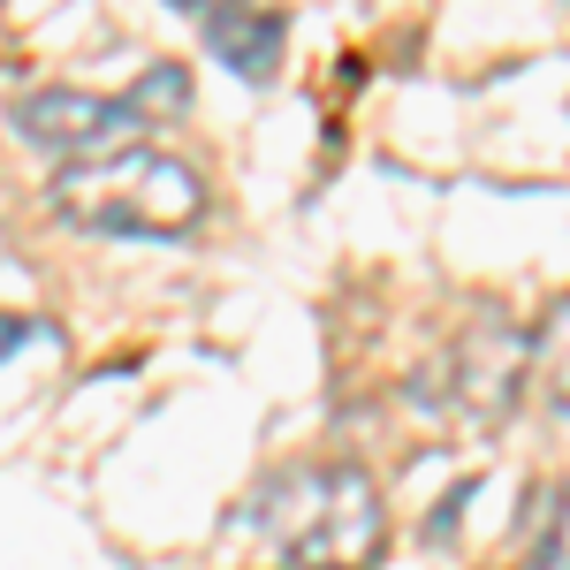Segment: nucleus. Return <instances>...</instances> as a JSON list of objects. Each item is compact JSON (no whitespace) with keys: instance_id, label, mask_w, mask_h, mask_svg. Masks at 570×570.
I'll list each match as a JSON object with an SVG mask.
<instances>
[{"instance_id":"f257e3e1","label":"nucleus","mask_w":570,"mask_h":570,"mask_svg":"<svg viewBox=\"0 0 570 570\" xmlns=\"http://www.w3.org/2000/svg\"><path fill=\"white\" fill-rule=\"evenodd\" d=\"M252 525L282 570H365L381 556V494L357 464H297L252 494Z\"/></svg>"},{"instance_id":"7ed1b4c3","label":"nucleus","mask_w":570,"mask_h":570,"mask_svg":"<svg viewBox=\"0 0 570 570\" xmlns=\"http://www.w3.org/2000/svg\"><path fill=\"white\" fill-rule=\"evenodd\" d=\"M525 373H532V335H525V327H510L502 312H480V320L456 335L449 365H441V395H449L456 419H472V426H502L510 403L525 395Z\"/></svg>"},{"instance_id":"f03ea898","label":"nucleus","mask_w":570,"mask_h":570,"mask_svg":"<svg viewBox=\"0 0 570 570\" xmlns=\"http://www.w3.org/2000/svg\"><path fill=\"white\" fill-rule=\"evenodd\" d=\"M53 206L77 228H107V236H183L206 220V183L176 153H115V160H85L53 176Z\"/></svg>"},{"instance_id":"423d86ee","label":"nucleus","mask_w":570,"mask_h":570,"mask_svg":"<svg viewBox=\"0 0 570 570\" xmlns=\"http://www.w3.org/2000/svg\"><path fill=\"white\" fill-rule=\"evenodd\" d=\"M518 570H570V480H548L518 510Z\"/></svg>"},{"instance_id":"39448f33","label":"nucleus","mask_w":570,"mask_h":570,"mask_svg":"<svg viewBox=\"0 0 570 570\" xmlns=\"http://www.w3.org/2000/svg\"><path fill=\"white\" fill-rule=\"evenodd\" d=\"M198 31H206L220 69H236L244 85H266L274 61H282V31L289 23H282V8H206Z\"/></svg>"},{"instance_id":"6e6552de","label":"nucleus","mask_w":570,"mask_h":570,"mask_svg":"<svg viewBox=\"0 0 570 570\" xmlns=\"http://www.w3.org/2000/svg\"><path fill=\"white\" fill-rule=\"evenodd\" d=\"M183 99H190V77H183L176 61H153L145 77L130 85V107L153 122V115H183Z\"/></svg>"},{"instance_id":"0eeeda50","label":"nucleus","mask_w":570,"mask_h":570,"mask_svg":"<svg viewBox=\"0 0 570 570\" xmlns=\"http://www.w3.org/2000/svg\"><path fill=\"white\" fill-rule=\"evenodd\" d=\"M532 373L548 381L556 411H570V297H556L548 320H540V335H532Z\"/></svg>"},{"instance_id":"20e7f679","label":"nucleus","mask_w":570,"mask_h":570,"mask_svg":"<svg viewBox=\"0 0 570 570\" xmlns=\"http://www.w3.org/2000/svg\"><path fill=\"white\" fill-rule=\"evenodd\" d=\"M16 130L31 137V145H46V153H61L69 168H85V160L137 153L145 115L130 107V91H122V99H107V91L53 85V91H39V99H23V107H16Z\"/></svg>"}]
</instances>
